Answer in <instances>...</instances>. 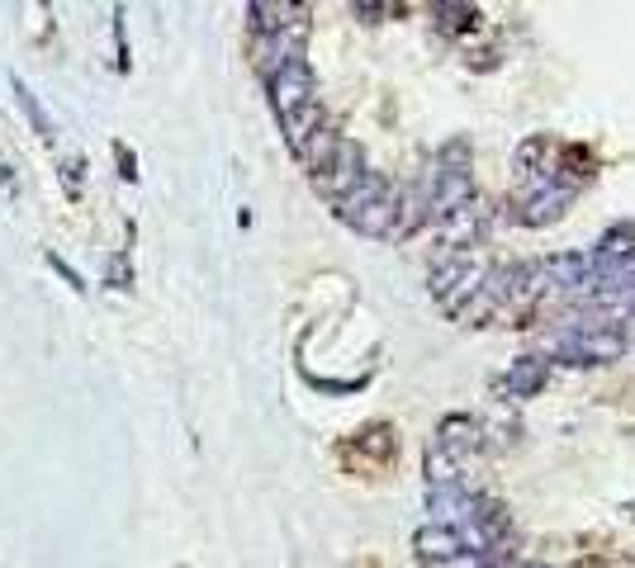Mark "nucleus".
Listing matches in <instances>:
<instances>
[{"label": "nucleus", "mask_w": 635, "mask_h": 568, "mask_svg": "<svg viewBox=\"0 0 635 568\" xmlns=\"http://www.w3.org/2000/svg\"><path fill=\"white\" fill-rule=\"evenodd\" d=\"M418 545H422V554H427V564H441V559H451V554H465V540H460V531H451V526L422 531Z\"/></svg>", "instance_id": "obj_3"}, {"label": "nucleus", "mask_w": 635, "mask_h": 568, "mask_svg": "<svg viewBox=\"0 0 635 568\" xmlns=\"http://www.w3.org/2000/svg\"><path fill=\"white\" fill-rule=\"evenodd\" d=\"M474 445H479V426L465 422V417H451V422L441 426V441H436V450H446V455L460 464V455H465V450H474Z\"/></svg>", "instance_id": "obj_2"}, {"label": "nucleus", "mask_w": 635, "mask_h": 568, "mask_svg": "<svg viewBox=\"0 0 635 568\" xmlns=\"http://www.w3.org/2000/svg\"><path fill=\"white\" fill-rule=\"evenodd\" d=\"M342 213H346V223H356L361 232H394V213H399V195L384 185L375 171H365L351 190L342 195Z\"/></svg>", "instance_id": "obj_1"}, {"label": "nucleus", "mask_w": 635, "mask_h": 568, "mask_svg": "<svg viewBox=\"0 0 635 568\" xmlns=\"http://www.w3.org/2000/svg\"><path fill=\"white\" fill-rule=\"evenodd\" d=\"M541 384H545V360H517L508 370V379H503V389H508L512 398H531Z\"/></svg>", "instance_id": "obj_4"}, {"label": "nucleus", "mask_w": 635, "mask_h": 568, "mask_svg": "<svg viewBox=\"0 0 635 568\" xmlns=\"http://www.w3.org/2000/svg\"><path fill=\"white\" fill-rule=\"evenodd\" d=\"M432 568H493V550H465V554H451Z\"/></svg>", "instance_id": "obj_5"}]
</instances>
